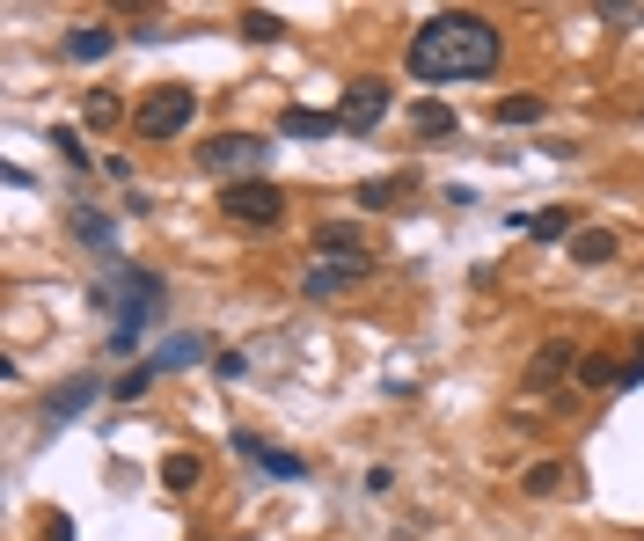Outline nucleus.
<instances>
[{
    "label": "nucleus",
    "instance_id": "nucleus-1",
    "mask_svg": "<svg viewBox=\"0 0 644 541\" xmlns=\"http://www.w3.org/2000/svg\"><path fill=\"white\" fill-rule=\"evenodd\" d=\"M498 59H505V37H498L491 15H476V8H446L432 23L410 37V81H484L498 74Z\"/></svg>",
    "mask_w": 644,
    "mask_h": 541
},
{
    "label": "nucleus",
    "instance_id": "nucleus-2",
    "mask_svg": "<svg viewBox=\"0 0 644 541\" xmlns=\"http://www.w3.org/2000/svg\"><path fill=\"white\" fill-rule=\"evenodd\" d=\"M162 308H169V286H162L147 264H118V270H110V322H118L110 345H118V351L140 345V329L162 322Z\"/></svg>",
    "mask_w": 644,
    "mask_h": 541
},
{
    "label": "nucleus",
    "instance_id": "nucleus-3",
    "mask_svg": "<svg viewBox=\"0 0 644 541\" xmlns=\"http://www.w3.org/2000/svg\"><path fill=\"white\" fill-rule=\"evenodd\" d=\"M264 161H272V147H264L257 132H213V140L199 147V169L220 176V191H227V183H257Z\"/></svg>",
    "mask_w": 644,
    "mask_h": 541
},
{
    "label": "nucleus",
    "instance_id": "nucleus-4",
    "mask_svg": "<svg viewBox=\"0 0 644 541\" xmlns=\"http://www.w3.org/2000/svg\"><path fill=\"white\" fill-rule=\"evenodd\" d=\"M191 110H199V88H183V81H162L147 103H140V140H176L183 124H191Z\"/></svg>",
    "mask_w": 644,
    "mask_h": 541
},
{
    "label": "nucleus",
    "instance_id": "nucleus-5",
    "mask_svg": "<svg viewBox=\"0 0 644 541\" xmlns=\"http://www.w3.org/2000/svg\"><path fill=\"white\" fill-rule=\"evenodd\" d=\"M220 213H227V220H242V227H272L278 213H286V191L264 183V176H257V183H227V191H220Z\"/></svg>",
    "mask_w": 644,
    "mask_h": 541
},
{
    "label": "nucleus",
    "instance_id": "nucleus-6",
    "mask_svg": "<svg viewBox=\"0 0 644 541\" xmlns=\"http://www.w3.org/2000/svg\"><path fill=\"white\" fill-rule=\"evenodd\" d=\"M381 118H389V81L359 74V81L345 88V103H337V124H345V132H373Z\"/></svg>",
    "mask_w": 644,
    "mask_h": 541
},
{
    "label": "nucleus",
    "instance_id": "nucleus-7",
    "mask_svg": "<svg viewBox=\"0 0 644 541\" xmlns=\"http://www.w3.org/2000/svg\"><path fill=\"white\" fill-rule=\"evenodd\" d=\"M564 373H579V345H571V337H549V345L527 351V373H521V381L542 395V388H557Z\"/></svg>",
    "mask_w": 644,
    "mask_h": 541
},
{
    "label": "nucleus",
    "instance_id": "nucleus-8",
    "mask_svg": "<svg viewBox=\"0 0 644 541\" xmlns=\"http://www.w3.org/2000/svg\"><path fill=\"white\" fill-rule=\"evenodd\" d=\"M103 388H110V381H88V373H81V381H67L59 395H45V432H59V424H74V418L88 410V402H96Z\"/></svg>",
    "mask_w": 644,
    "mask_h": 541
},
{
    "label": "nucleus",
    "instance_id": "nucleus-9",
    "mask_svg": "<svg viewBox=\"0 0 644 541\" xmlns=\"http://www.w3.org/2000/svg\"><path fill=\"white\" fill-rule=\"evenodd\" d=\"M564 249H571V264H579V270H600V264H616V256H622V235H616V227H579Z\"/></svg>",
    "mask_w": 644,
    "mask_h": 541
},
{
    "label": "nucleus",
    "instance_id": "nucleus-10",
    "mask_svg": "<svg viewBox=\"0 0 644 541\" xmlns=\"http://www.w3.org/2000/svg\"><path fill=\"white\" fill-rule=\"evenodd\" d=\"M315 249H322V256H345V264H367L373 270V249H367V235H359L351 220H322L315 227Z\"/></svg>",
    "mask_w": 644,
    "mask_h": 541
},
{
    "label": "nucleus",
    "instance_id": "nucleus-11",
    "mask_svg": "<svg viewBox=\"0 0 644 541\" xmlns=\"http://www.w3.org/2000/svg\"><path fill=\"white\" fill-rule=\"evenodd\" d=\"M235 454H242V461H257L264 476H286V483H300V476H308V468H300V454H278V446H264L257 432H235Z\"/></svg>",
    "mask_w": 644,
    "mask_h": 541
},
{
    "label": "nucleus",
    "instance_id": "nucleus-12",
    "mask_svg": "<svg viewBox=\"0 0 644 541\" xmlns=\"http://www.w3.org/2000/svg\"><path fill=\"white\" fill-rule=\"evenodd\" d=\"M359 278H367V264H315L308 278H300V293L330 300V293H345V286H359Z\"/></svg>",
    "mask_w": 644,
    "mask_h": 541
},
{
    "label": "nucleus",
    "instance_id": "nucleus-13",
    "mask_svg": "<svg viewBox=\"0 0 644 541\" xmlns=\"http://www.w3.org/2000/svg\"><path fill=\"white\" fill-rule=\"evenodd\" d=\"M110 45H118L110 23H81L74 37H67V59H74V67H96V59H110Z\"/></svg>",
    "mask_w": 644,
    "mask_h": 541
},
{
    "label": "nucleus",
    "instance_id": "nucleus-14",
    "mask_svg": "<svg viewBox=\"0 0 644 541\" xmlns=\"http://www.w3.org/2000/svg\"><path fill=\"white\" fill-rule=\"evenodd\" d=\"M199 359H205L199 337H169V345H154L140 366H147V373H183V366H199Z\"/></svg>",
    "mask_w": 644,
    "mask_h": 541
},
{
    "label": "nucleus",
    "instance_id": "nucleus-15",
    "mask_svg": "<svg viewBox=\"0 0 644 541\" xmlns=\"http://www.w3.org/2000/svg\"><path fill=\"white\" fill-rule=\"evenodd\" d=\"M579 388H630V366L608 359V351H586L579 359Z\"/></svg>",
    "mask_w": 644,
    "mask_h": 541
},
{
    "label": "nucleus",
    "instance_id": "nucleus-16",
    "mask_svg": "<svg viewBox=\"0 0 644 541\" xmlns=\"http://www.w3.org/2000/svg\"><path fill=\"white\" fill-rule=\"evenodd\" d=\"M286 140H330V132H345V124H337V110H286Z\"/></svg>",
    "mask_w": 644,
    "mask_h": 541
},
{
    "label": "nucleus",
    "instance_id": "nucleus-17",
    "mask_svg": "<svg viewBox=\"0 0 644 541\" xmlns=\"http://www.w3.org/2000/svg\"><path fill=\"white\" fill-rule=\"evenodd\" d=\"M410 132H418V140H454L462 118H454L446 103H418V110H410Z\"/></svg>",
    "mask_w": 644,
    "mask_h": 541
},
{
    "label": "nucleus",
    "instance_id": "nucleus-18",
    "mask_svg": "<svg viewBox=\"0 0 644 541\" xmlns=\"http://www.w3.org/2000/svg\"><path fill=\"white\" fill-rule=\"evenodd\" d=\"M521 235H535V242H571L579 227H571V205H549V213H535V220H513Z\"/></svg>",
    "mask_w": 644,
    "mask_h": 541
},
{
    "label": "nucleus",
    "instance_id": "nucleus-19",
    "mask_svg": "<svg viewBox=\"0 0 644 541\" xmlns=\"http://www.w3.org/2000/svg\"><path fill=\"white\" fill-rule=\"evenodd\" d=\"M564 483H571V468H564V461H535V468L521 476V491H527V497H557Z\"/></svg>",
    "mask_w": 644,
    "mask_h": 541
},
{
    "label": "nucleus",
    "instance_id": "nucleus-20",
    "mask_svg": "<svg viewBox=\"0 0 644 541\" xmlns=\"http://www.w3.org/2000/svg\"><path fill=\"white\" fill-rule=\"evenodd\" d=\"M396 197H403V176H373V183H359V191H351V205H367V213H389Z\"/></svg>",
    "mask_w": 644,
    "mask_h": 541
},
{
    "label": "nucleus",
    "instance_id": "nucleus-21",
    "mask_svg": "<svg viewBox=\"0 0 644 541\" xmlns=\"http://www.w3.org/2000/svg\"><path fill=\"white\" fill-rule=\"evenodd\" d=\"M162 483H169V491H199L205 461H199V454H169V461H162Z\"/></svg>",
    "mask_w": 644,
    "mask_h": 541
},
{
    "label": "nucleus",
    "instance_id": "nucleus-22",
    "mask_svg": "<svg viewBox=\"0 0 644 541\" xmlns=\"http://www.w3.org/2000/svg\"><path fill=\"white\" fill-rule=\"evenodd\" d=\"M74 235H81V242H88V249H103V256L118 249V227L103 220V213H74Z\"/></svg>",
    "mask_w": 644,
    "mask_h": 541
},
{
    "label": "nucleus",
    "instance_id": "nucleus-23",
    "mask_svg": "<svg viewBox=\"0 0 644 541\" xmlns=\"http://www.w3.org/2000/svg\"><path fill=\"white\" fill-rule=\"evenodd\" d=\"M242 37H249V45H272V37H286V23H278L272 8H249V15H242Z\"/></svg>",
    "mask_w": 644,
    "mask_h": 541
},
{
    "label": "nucleus",
    "instance_id": "nucleus-24",
    "mask_svg": "<svg viewBox=\"0 0 644 541\" xmlns=\"http://www.w3.org/2000/svg\"><path fill=\"white\" fill-rule=\"evenodd\" d=\"M81 118L96 124V132H110V124H118V118H124V103H118V96H110V88H96V96H88V110H81Z\"/></svg>",
    "mask_w": 644,
    "mask_h": 541
},
{
    "label": "nucleus",
    "instance_id": "nucleus-25",
    "mask_svg": "<svg viewBox=\"0 0 644 541\" xmlns=\"http://www.w3.org/2000/svg\"><path fill=\"white\" fill-rule=\"evenodd\" d=\"M542 118V96H505L498 103V124H535Z\"/></svg>",
    "mask_w": 644,
    "mask_h": 541
},
{
    "label": "nucleus",
    "instance_id": "nucleus-26",
    "mask_svg": "<svg viewBox=\"0 0 644 541\" xmlns=\"http://www.w3.org/2000/svg\"><path fill=\"white\" fill-rule=\"evenodd\" d=\"M147 388H154V373H147V366H124L118 381H110V395H118V402H140Z\"/></svg>",
    "mask_w": 644,
    "mask_h": 541
},
{
    "label": "nucleus",
    "instance_id": "nucleus-27",
    "mask_svg": "<svg viewBox=\"0 0 644 541\" xmlns=\"http://www.w3.org/2000/svg\"><path fill=\"white\" fill-rule=\"evenodd\" d=\"M51 147L67 154V161H74V169H88V147H81V132H67V124H59V132H51Z\"/></svg>",
    "mask_w": 644,
    "mask_h": 541
},
{
    "label": "nucleus",
    "instance_id": "nucleus-28",
    "mask_svg": "<svg viewBox=\"0 0 644 541\" xmlns=\"http://www.w3.org/2000/svg\"><path fill=\"white\" fill-rule=\"evenodd\" d=\"M213 373H220V381H242L249 359H242V351H220V366H213Z\"/></svg>",
    "mask_w": 644,
    "mask_h": 541
},
{
    "label": "nucleus",
    "instance_id": "nucleus-29",
    "mask_svg": "<svg viewBox=\"0 0 644 541\" xmlns=\"http://www.w3.org/2000/svg\"><path fill=\"white\" fill-rule=\"evenodd\" d=\"M630 366H644V337H637V359H630Z\"/></svg>",
    "mask_w": 644,
    "mask_h": 541
}]
</instances>
